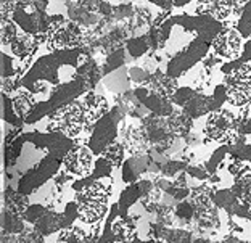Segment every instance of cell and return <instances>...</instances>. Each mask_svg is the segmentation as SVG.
<instances>
[{
  "label": "cell",
  "instance_id": "obj_5",
  "mask_svg": "<svg viewBox=\"0 0 251 243\" xmlns=\"http://www.w3.org/2000/svg\"><path fill=\"white\" fill-rule=\"evenodd\" d=\"M50 27L45 36L47 47L52 52L58 50H74L82 49L87 44V34L79 24L70 18H63L61 15L50 16Z\"/></svg>",
  "mask_w": 251,
  "mask_h": 243
},
{
  "label": "cell",
  "instance_id": "obj_28",
  "mask_svg": "<svg viewBox=\"0 0 251 243\" xmlns=\"http://www.w3.org/2000/svg\"><path fill=\"white\" fill-rule=\"evenodd\" d=\"M168 124L176 137H187L192 132L193 120L180 110V111H174L168 118Z\"/></svg>",
  "mask_w": 251,
  "mask_h": 243
},
{
  "label": "cell",
  "instance_id": "obj_39",
  "mask_svg": "<svg viewBox=\"0 0 251 243\" xmlns=\"http://www.w3.org/2000/svg\"><path fill=\"white\" fill-rule=\"evenodd\" d=\"M235 29L240 32L243 39H247V41L251 39V0L243 7L240 16H238Z\"/></svg>",
  "mask_w": 251,
  "mask_h": 243
},
{
  "label": "cell",
  "instance_id": "obj_35",
  "mask_svg": "<svg viewBox=\"0 0 251 243\" xmlns=\"http://www.w3.org/2000/svg\"><path fill=\"white\" fill-rule=\"evenodd\" d=\"M126 153H127V151H126V146L121 144V140H116V142L108 146L100 156H103L113 168H119L124 165Z\"/></svg>",
  "mask_w": 251,
  "mask_h": 243
},
{
  "label": "cell",
  "instance_id": "obj_46",
  "mask_svg": "<svg viewBox=\"0 0 251 243\" xmlns=\"http://www.w3.org/2000/svg\"><path fill=\"white\" fill-rule=\"evenodd\" d=\"M47 210H49V206L41 205V203H34V205L27 206V210L25 211V214H23V219H25V222L34 225L44 216Z\"/></svg>",
  "mask_w": 251,
  "mask_h": 243
},
{
  "label": "cell",
  "instance_id": "obj_18",
  "mask_svg": "<svg viewBox=\"0 0 251 243\" xmlns=\"http://www.w3.org/2000/svg\"><path fill=\"white\" fill-rule=\"evenodd\" d=\"M197 11L198 15L211 16L222 23L229 16L240 13V8H238L237 0H200Z\"/></svg>",
  "mask_w": 251,
  "mask_h": 243
},
{
  "label": "cell",
  "instance_id": "obj_24",
  "mask_svg": "<svg viewBox=\"0 0 251 243\" xmlns=\"http://www.w3.org/2000/svg\"><path fill=\"white\" fill-rule=\"evenodd\" d=\"M137 222L135 219L130 216L126 218H118L115 222H113V234L116 237V243H130L137 235Z\"/></svg>",
  "mask_w": 251,
  "mask_h": 243
},
{
  "label": "cell",
  "instance_id": "obj_13",
  "mask_svg": "<svg viewBox=\"0 0 251 243\" xmlns=\"http://www.w3.org/2000/svg\"><path fill=\"white\" fill-rule=\"evenodd\" d=\"M242 36L237 29L224 27L221 34L213 41V53L218 55V58H224L229 61H237L242 56L243 45Z\"/></svg>",
  "mask_w": 251,
  "mask_h": 243
},
{
  "label": "cell",
  "instance_id": "obj_8",
  "mask_svg": "<svg viewBox=\"0 0 251 243\" xmlns=\"http://www.w3.org/2000/svg\"><path fill=\"white\" fill-rule=\"evenodd\" d=\"M63 166V158L53 156V155H45L42 160H39L37 165H34L31 169L23 174L18 179V187L16 190L20 194L29 196L31 194H36L37 190H41L49 180H53L55 176L61 171Z\"/></svg>",
  "mask_w": 251,
  "mask_h": 243
},
{
  "label": "cell",
  "instance_id": "obj_33",
  "mask_svg": "<svg viewBox=\"0 0 251 243\" xmlns=\"http://www.w3.org/2000/svg\"><path fill=\"white\" fill-rule=\"evenodd\" d=\"M126 47H121L115 50V52L108 53L106 58H105V63L101 65V73H103V77L111 74V73H115L118 70H121V68H124L126 61H127V58H126Z\"/></svg>",
  "mask_w": 251,
  "mask_h": 243
},
{
  "label": "cell",
  "instance_id": "obj_38",
  "mask_svg": "<svg viewBox=\"0 0 251 243\" xmlns=\"http://www.w3.org/2000/svg\"><path fill=\"white\" fill-rule=\"evenodd\" d=\"M161 240L166 243H193V235L192 232L184 229L164 227L161 234Z\"/></svg>",
  "mask_w": 251,
  "mask_h": 243
},
{
  "label": "cell",
  "instance_id": "obj_52",
  "mask_svg": "<svg viewBox=\"0 0 251 243\" xmlns=\"http://www.w3.org/2000/svg\"><path fill=\"white\" fill-rule=\"evenodd\" d=\"M184 139H185V144H187V145H190V146L201 142V139H200V137H198V134H195V132H190V134H188L187 137H184Z\"/></svg>",
  "mask_w": 251,
  "mask_h": 243
},
{
  "label": "cell",
  "instance_id": "obj_59",
  "mask_svg": "<svg viewBox=\"0 0 251 243\" xmlns=\"http://www.w3.org/2000/svg\"><path fill=\"white\" fill-rule=\"evenodd\" d=\"M240 243H250V242H240Z\"/></svg>",
  "mask_w": 251,
  "mask_h": 243
},
{
  "label": "cell",
  "instance_id": "obj_20",
  "mask_svg": "<svg viewBox=\"0 0 251 243\" xmlns=\"http://www.w3.org/2000/svg\"><path fill=\"white\" fill-rule=\"evenodd\" d=\"M216 110H219V108H218V103H216L213 95L208 97V95H204L201 92H198L195 97L182 108V111L190 116L192 120H198V118L209 115V113H213Z\"/></svg>",
  "mask_w": 251,
  "mask_h": 243
},
{
  "label": "cell",
  "instance_id": "obj_1",
  "mask_svg": "<svg viewBox=\"0 0 251 243\" xmlns=\"http://www.w3.org/2000/svg\"><path fill=\"white\" fill-rule=\"evenodd\" d=\"M85 49L58 50L41 56L21 79V87L34 95L52 92L53 89L77 77L81 65L89 58Z\"/></svg>",
  "mask_w": 251,
  "mask_h": 243
},
{
  "label": "cell",
  "instance_id": "obj_31",
  "mask_svg": "<svg viewBox=\"0 0 251 243\" xmlns=\"http://www.w3.org/2000/svg\"><path fill=\"white\" fill-rule=\"evenodd\" d=\"M55 243H92L89 232H85V229L81 225H73V227L63 229L58 232Z\"/></svg>",
  "mask_w": 251,
  "mask_h": 243
},
{
  "label": "cell",
  "instance_id": "obj_21",
  "mask_svg": "<svg viewBox=\"0 0 251 243\" xmlns=\"http://www.w3.org/2000/svg\"><path fill=\"white\" fill-rule=\"evenodd\" d=\"M65 229V221H63V213L55 211V208L49 206L44 216L34 224V230H37L42 237L52 235L55 232H61Z\"/></svg>",
  "mask_w": 251,
  "mask_h": 243
},
{
  "label": "cell",
  "instance_id": "obj_3",
  "mask_svg": "<svg viewBox=\"0 0 251 243\" xmlns=\"http://www.w3.org/2000/svg\"><path fill=\"white\" fill-rule=\"evenodd\" d=\"M248 118L242 115H235L227 108L216 110L209 113L204 122L203 135L204 142H216L221 145H233L242 137L245 131V124Z\"/></svg>",
  "mask_w": 251,
  "mask_h": 243
},
{
  "label": "cell",
  "instance_id": "obj_15",
  "mask_svg": "<svg viewBox=\"0 0 251 243\" xmlns=\"http://www.w3.org/2000/svg\"><path fill=\"white\" fill-rule=\"evenodd\" d=\"M121 174H123V180L124 184H135L140 180L142 174H147V172H161V166L155 163L150 158V155L145 153V155H135V156H130L129 160L124 161V165L121 166Z\"/></svg>",
  "mask_w": 251,
  "mask_h": 243
},
{
  "label": "cell",
  "instance_id": "obj_36",
  "mask_svg": "<svg viewBox=\"0 0 251 243\" xmlns=\"http://www.w3.org/2000/svg\"><path fill=\"white\" fill-rule=\"evenodd\" d=\"M25 144H26V140L23 135L7 142V145H5V165H7V168L16 165V161H18V158L23 153V145Z\"/></svg>",
  "mask_w": 251,
  "mask_h": 243
},
{
  "label": "cell",
  "instance_id": "obj_7",
  "mask_svg": "<svg viewBox=\"0 0 251 243\" xmlns=\"http://www.w3.org/2000/svg\"><path fill=\"white\" fill-rule=\"evenodd\" d=\"M124 108L121 105H116L95 124L87 142V146L94 151V155L100 156L111 144L119 140V132H121L119 131V124L124 120Z\"/></svg>",
  "mask_w": 251,
  "mask_h": 243
},
{
  "label": "cell",
  "instance_id": "obj_10",
  "mask_svg": "<svg viewBox=\"0 0 251 243\" xmlns=\"http://www.w3.org/2000/svg\"><path fill=\"white\" fill-rule=\"evenodd\" d=\"M192 194H190V201L195 205L197 216L195 221L198 227L203 230L219 227V208L214 205L213 201V189L209 187V184L201 182L200 185H193Z\"/></svg>",
  "mask_w": 251,
  "mask_h": 243
},
{
  "label": "cell",
  "instance_id": "obj_48",
  "mask_svg": "<svg viewBox=\"0 0 251 243\" xmlns=\"http://www.w3.org/2000/svg\"><path fill=\"white\" fill-rule=\"evenodd\" d=\"M129 76H130V81L137 84L139 87H147L151 74L142 66H132V68H129Z\"/></svg>",
  "mask_w": 251,
  "mask_h": 243
},
{
  "label": "cell",
  "instance_id": "obj_41",
  "mask_svg": "<svg viewBox=\"0 0 251 243\" xmlns=\"http://www.w3.org/2000/svg\"><path fill=\"white\" fill-rule=\"evenodd\" d=\"M190 166L187 160H169L161 166V176L171 179V177H177L180 172H185L187 168Z\"/></svg>",
  "mask_w": 251,
  "mask_h": 243
},
{
  "label": "cell",
  "instance_id": "obj_60",
  "mask_svg": "<svg viewBox=\"0 0 251 243\" xmlns=\"http://www.w3.org/2000/svg\"><path fill=\"white\" fill-rule=\"evenodd\" d=\"M66 2H71V0H66Z\"/></svg>",
  "mask_w": 251,
  "mask_h": 243
},
{
  "label": "cell",
  "instance_id": "obj_56",
  "mask_svg": "<svg viewBox=\"0 0 251 243\" xmlns=\"http://www.w3.org/2000/svg\"><path fill=\"white\" fill-rule=\"evenodd\" d=\"M188 2H192V0H176L174 2V7H184Z\"/></svg>",
  "mask_w": 251,
  "mask_h": 243
},
{
  "label": "cell",
  "instance_id": "obj_26",
  "mask_svg": "<svg viewBox=\"0 0 251 243\" xmlns=\"http://www.w3.org/2000/svg\"><path fill=\"white\" fill-rule=\"evenodd\" d=\"M213 201H214V205L219 208V210L226 211L229 218L235 216L238 208H240V205H242V203L238 201L237 196L233 195V192L230 189L214 190L213 192Z\"/></svg>",
  "mask_w": 251,
  "mask_h": 243
},
{
  "label": "cell",
  "instance_id": "obj_40",
  "mask_svg": "<svg viewBox=\"0 0 251 243\" xmlns=\"http://www.w3.org/2000/svg\"><path fill=\"white\" fill-rule=\"evenodd\" d=\"M229 151H230V145H221L219 148L211 155L209 160L204 163V168H206V171L209 172L211 177L216 176V171H218V168L221 166V163L226 160V156L229 155Z\"/></svg>",
  "mask_w": 251,
  "mask_h": 243
},
{
  "label": "cell",
  "instance_id": "obj_49",
  "mask_svg": "<svg viewBox=\"0 0 251 243\" xmlns=\"http://www.w3.org/2000/svg\"><path fill=\"white\" fill-rule=\"evenodd\" d=\"M61 213H63V221H65V229L73 227L74 221L79 219V206H77V203L76 201H70Z\"/></svg>",
  "mask_w": 251,
  "mask_h": 243
},
{
  "label": "cell",
  "instance_id": "obj_27",
  "mask_svg": "<svg viewBox=\"0 0 251 243\" xmlns=\"http://www.w3.org/2000/svg\"><path fill=\"white\" fill-rule=\"evenodd\" d=\"M11 100H13V106H15L16 115H18L23 121H25L26 118L31 115V111L34 110V106L37 105L36 95L31 94L29 90L23 89V87L13 95V97H11Z\"/></svg>",
  "mask_w": 251,
  "mask_h": 243
},
{
  "label": "cell",
  "instance_id": "obj_16",
  "mask_svg": "<svg viewBox=\"0 0 251 243\" xmlns=\"http://www.w3.org/2000/svg\"><path fill=\"white\" fill-rule=\"evenodd\" d=\"M155 189H156L155 182H153V180H147V179H142L135 184H129L127 187L121 192V195H119L118 205H119V213H121L119 218L129 216L130 208L137 205V203H140Z\"/></svg>",
  "mask_w": 251,
  "mask_h": 243
},
{
  "label": "cell",
  "instance_id": "obj_6",
  "mask_svg": "<svg viewBox=\"0 0 251 243\" xmlns=\"http://www.w3.org/2000/svg\"><path fill=\"white\" fill-rule=\"evenodd\" d=\"M227 101L232 106H247L251 101V63L222 66Z\"/></svg>",
  "mask_w": 251,
  "mask_h": 243
},
{
  "label": "cell",
  "instance_id": "obj_50",
  "mask_svg": "<svg viewBox=\"0 0 251 243\" xmlns=\"http://www.w3.org/2000/svg\"><path fill=\"white\" fill-rule=\"evenodd\" d=\"M187 176L190 179H195L198 180V182H208V180L211 179L209 172L206 171V168L198 165V166H188L187 168Z\"/></svg>",
  "mask_w": 251,
  "mask_h": 243
},
{
  "label": "cell",
  "instance_id": "obj_17",
  "mask_svg": "<svg viewBox=\"0 0 251 243\" xmlns=\"http://www.w3.org/2000/svg\"><path fill=\"white\" fill-rule=\"evenodd\" d=\"M119 140L126 146V151L130 156L135 155H145L148 153V150L151 148L150 142H148L145 129L142 127V124L134 126V124H127L123 126L121 132H119Z\"/></svg>",
  "mask_w": 251,
  "mask_h": 243
},
{
  "label": "cell",
  "instance_id": "obj_34",
  "mask_svg": "<svg viewBox=\"0 0 251 243\" xmlns=\"http://www.w3.org/2000/svg\"><path fill=\"white\" fill-rule=\"evenodd\" d=\"M2 224H3V234H10V235H20L26 229L23 216L8 210H3Z\"/></svg>",
  "mask_w": 251,
  "mask_h": 243
},
{
  "label": "cell",
  "instance_id": "obj_25",
  "mask_svg": "<svg viewBox=\"0 0 251 243\" xmlns=\"http://www.w3.org/2000/svg\"><path fill=\"white\" fill-rule=\"evenodd\" d=\"M105 87L110 90V92L116 94V95H123L130 90V76H129V68H121L111 74H108L103 77Z\"/></svg>",
  "mask_w": 251,
  "mask_h": 243
},
{
  "label": "cell",
  "instance_id": "obj_29",
  "mask_svg": "<svg viewBox=\"0 0 251 243\" xmlns=\"http://www.w3.org/2000/svg\"><path fill=\"white\" fill-rule=\"evenodd\" d=\"M124 47H126V52H127L130 60H139V58H142V56H145L151 52L150 41H148V34L130 37L129 41L126 42Z\"/></svg>",
  "mask_w": 251,
  "mask_h": 243
},
{
  "label": "cell",
  "instance_id": "obj_54",
  "mask_svg": "<svg viewBox=\"0 0 251 243\" xmlns=\"http://www.w3.org/2000/svg\"><path fill=\"white\" fill-rule=\"evenodd\" d=\"M242 240L240 239H237L235 235H229V237H226L224 240H222L221 243H240Z\"/></svg>",
  "mask_w": 251,
  "mask_h": 243
},
{
  "label": "cell",
  "instance_id": "obj_11",
  "mask_svg": "<svg viewBox=\"0 0 251 243\" xmlns=\"http://www.w3.org/2000/svg\"><path fill=\"white\" fill-rule=\"evenodd\" d=\"M23 137H25L26 144L36 146L37 150H44L45 155H53L63 158V160L76 145V140L60 132H27L23 134Z\"/></svg>",
  "mask_w": 251,
  "mask_h": 243
},
{
  "label": "cell",
  "instance_id": "obj_53",
  "mask_svg": "<svg viewBox=\"0 0 251 243\" xmlns=\"http://www.w3.org/2000/svg\"><path fill=\"white\" fill-rule=\"evenodd\" d=\"M147 2H150V3H153V5H156V7H159V8H164V10H168L169 7H173L168 0H147Z\"/></svg>",
  "mask_w": 251,
  "mask_h": 243
},
{
  "label": "cell",
  "instance_id": "obj_58",
  "mask_svg": "<svg viewBox=\"0 0 251 243\" xmlns=\"http://www.w3.org/2000/svg\"><path fill=\"white\" fill-rule=\"evenodd\" d=\"M168 2H169L171 5H174V2H176V0H168Z\"/></svg>",
  "mask_w": 251,
  "mask_h": 243
},
{
  "label": "cell",
  "instance_id": "obj_44",
  "mask_svg": "<svg viewBox=\"0 0 251 243\" xmlns=\"http://www.w3.org/2000/svg\"><path fill=\"white\" fill-rule=\"evenodd\" d=\"M198 94V90L195 87H179L177 90L174 92V95L171 97L174 105L180 106V108H184V106L190 101L195 95Z\"/></svg>",
  "mask_w": 251,
  "mask_h": 243
},
{
  "label": "cell",
  "instance_id": "obj_22",
  "mask_svg": "<svg viewBox=\"0 0 251 243\" xmlns=\"http://www.w3.org/2000/svg\"><path fill=\"white\" fill-rule=\"evenodd\" d=\"M68 18L81 27H97L100 24V21L103 20V18H100V15L92 13V11L84 8L82 5L77 2L68 3Z\"/></svg>",
  "mask_w": 251,
  "mask_h": 243
},
{
  "label": "cell",
  "instance_id": "obj_43",
  "mask_svg": "<svg viewBox=\"0 0 251 243\" xmlns=\"http://www.w3.org/2000/svg\"><path fill=\"white\" fill-rule=\"evenodd\" d=\"M13 77H21V66L15 65L13 56L7 53H2V79H13Z\"/></svg>",
  "mask_w": 251,
  "mask_h": 243
},
{
  "label": "cell",
  "instance_id": "obj_19",
  "mask_svg": "<svg viewBox=\"0 0 251 243\" xmlns=\"http://www.w3.org/2000/svg\"><path fill=\"white\" fill-rule=\"evenodd\" d=\"M37 44H39V37L20 31L13 41L10 42V50L16 58L21 60V65H23L26 60H31L32 55L36 53Z\"/></svg>",
  "mask_w": 251,
  "mask_h": 243
},
{
  "label": "cell",
  "instance_id": "obj_12",
  "mask_svg": "<svg viewBox=\"0 0 251 243\" xmlns=\"http://www.w3.org/2000/svg\"><path fill=\"white\" fill-rule=\"evenodd\" d=\"M95 165L94 151L87 145L76 144L63 160V169L76 179L89 177Z\"/></svg>",
  "mask_w": 251,
  "mask_h": 243
},
{
  "label": "cell",
  "instance_id": "obj_55",
  "mask_svg": "<svg viewBox=\"0 0 251 243\" xmlns=\"http://www.w3.org/2000/svg\"><path fill=\"white\" fill-rule=\"evenodd\" d=\"M130 243H156V240H153V239H148V240H142L139 239V237H135V239L130 242Z\"/></svg>",
  "mask_w": 251,
  "mask_h": 243
},
{
  "label": "cell",
  "instance_id": "obj_37",
  "mask_svg": "<svg viewBox=\"0 0 251 243\" xmlns=\"http://www.w3.org/2000/svg\"><path fill=\"white\" fill-rule=\"evenodd\" d=\"M2 116H3V121L8 122L10 126H15V127H20L23 126V121L21 118L16 115L15 111V106H13V100L11 97H8V94H2Z\"/></svg>",
  "mask_w": 251,
  "mask_h": 243
},
{
  "label": "cell",
  "instance_id": "obj_23",
  "mask_svg": "<svg viewBox=\"0 0 251 243\" xmlns=\"http://www.w3.org/2000/svg\"><path fill=\"white\" fill-rule=\"evenodd\" d=\"M147 87L148 89H151V90H155V92L158 94H161V95H166V97H173L176 90L179 89L177 86V79H173V77H169L166 73L161 71V70H158L155 73H151V76H150V81H148L147 84Z\"/></svg>",
  "mask_w": 251,
  "mask_h": 243
},
{
  "label": "cell",
  "instance_id": "obj_9",
  "mask_svg": "<svg viewBox=\"0 0 251 243\" xmlns=\"http://www.w3.org/2000/svg\"><path fill=\"white\" fill-rule=\"evenodd\" d=\"M211 47H213V42L208 41V39H197V41L188 44L187 47L171 56L166 63L164 73L173 79L182 77L190 70H193L200 61L206 58Z\"/></svg>",
  "mask_w": 251,
  "mask_h": 243
},
{
  "label": "cell",
  "instance_id": "obj_30",
  "mask_svg": "<svg viewBox=\"0 0 251 243\" xmlns=\"http://www.w3.org/2000/svg\"><path fill=\"white\" fill-rule=\"evenodd\" d=\"M29 205H31L29 198H27L26 195L20 194L18 190L7 189V192H5V210L13 211L16 214H20V216H23Z\"/></svg>",
  "mask_w": 251,
  "mask_h": 243
},
{
  "label": "cell",
  "instance_id": "obj_42",
  "mask_svg": "<svg viewBox=\"0 0 251 243\" xmlns=\"http://www.w3.org/2000/svg\"><path fill=\"white\" fill-rule=\"evenodd\" d=\"M174 216L184 222H190L192 219H195V216H197L195 205L188 200L177 203V205L174 206Z\"/></svg>",
  "mask_w": 251,
  "mask_h": 243
},
{
  "label": "cell",
  "instance_id": "obj_47",
  "mask_svg": "<svg viewBox=\"0 0 251 243\" xmlns=\"http://www.w3.org/2000/svg\"><path fill=\"white\" fill-rule=\"evenodd\" d=\"M227 172L233 177V180L240 179L243 176H247V174H251V165L240 160H232L229 165H227Z\"/></svg>",
  "mask_w": 251,
  "mask_h": 243
},
{
  "label": "cell",
  "instance_id": "obj_2",
  "mask_svg": "<svg viewBox=\"0 0 251 243\" xmlns=\"http://www.w3.org/2000/svg\"><path fill=\"white\" fill-rule=\"evenodd\" d=\"M113 179L94 180L84 190L76 194V201L79 206V221L94 225L101 222L106 218L108 201L113 194Z\"/></svg>",
  "mask_w": 251,
  "mask_h": 243
},
{
  "label": "cell",
  "instance_id": "obj_57",
  "mask_svg": "<svg viewBox=\"0 0 251 243\" xmlns=\"http://www.w3.org/2000/svg\"><path fill=\"white\" fill-rule=\"evenodd\" d=\"M193 243H213V242L208 240V239H203V237H201V239H195V240H193Z\"/></svg>",
  "mask_w": 251,
  "mask_h": 243
},
{
  "label": "cell",
  "instance_id": "obj_51",
  "mask_svg": "<svg viewBox=\"0 0 251 243\" xmlns=\"http://www.w3.org/2000/svg\"><path fill=\"white\" fill-rule=\"evenodd\" d=\"M243 63H251V39L245 42L242 56L237 61H232V65H243Z\"/></svg>",
  "mask_w": 251,
  "mask_h": 243
},
{
  "label": "cell",
  "instance_id": "obj_4",
  "mask_svg": "<svg viewBox=\"0 0 251 243\" xmlns=\"http://www.w3.org/2000/svg\"><path fill=\"white\" fill-rule=\"evenodd\" d=\"M45 131L65 134L66 137L73 140L81 137L85 132H92L84 100L79 98L70 105L63 106L58 111H55L53 115H50Z\"/></svg>",
  "mask_w": 251,
  "mask_h": 243
},
{
  "label": "cell",
  "instance_id": "obj_45",
  "mask_svg": "<svg viewBox=\"0 0 251 243\" xmlns=\"http://www.w3.org/2000/svg\"><path fill=\"white\" fill-rule=\"evenodd\" d=\"M230 160H240L251 165V145L248 144H233L229 151Z\"/></svg>",
  "mask_w": 251,
  "mask_h": 243
},
{
  "label": "cell",
  "instance_id": "obj_14",
  "mask_svg": "<svg viewBox=\"0 0 251 243\" xmlns=\"http://www.w3.org/2000/svg\"><path fill=\"white\" fill-rule=\"evenodd\" d=\"M134 95L137 97V100H139L140 103L155 116L169 118L176 111L173 108L174 106L173 100H171L169 97H166V95L158 94V92H155V90H151L148 87H135Z\"/></svg>",
  "mask_w": 251,
  "mask_h": 243
},
{
  "label": "cell",
  "instance_id": "obj_32",
  "mask_svg": "<svg viewBox=\"0 0 251 243\" xmlns=\"http://www.w3.org/2000/svg\"><path fill=\"white\" fill-rule=\"evenodd\" d=\"M230 190L233 192V195L237 196L238 201H240L243 206H247L251 210V174H247V176L233 180V185L230 187Z\"/></svg>",
  "mask_w": 251,
  "mask_h": 243
}]
</instances>
